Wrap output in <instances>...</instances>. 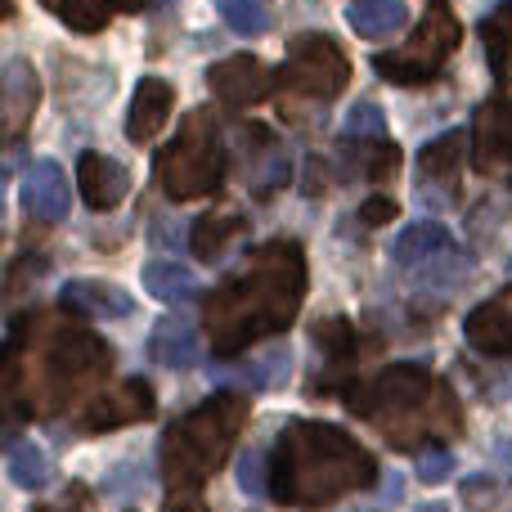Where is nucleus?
I'll return each instance as SVG.
<instances>
[{
	"label": "nucleus",
	"instance_id": "obj_1",
	"mask_svg": "<svg viewBox=\"0 0 512 512\" xmlns=\"http://www.w3.org/2000/svg\"><path fill=\"white\" fill-rule=\"evenodd\" d=\"M301 292H306V261L297 243H265L248 256L239 274L225 283L207 306L212 346L234 355L261 333H279L297 319Z\"/></svg>",
	"mask_w": 512,
	"mask_h": 512
},
{
	"label": "nucleus",
	"instance_id": "obj_2",
	"mask_svg": "<svg viewBox=\"0 0 512 512\" xmlns=\"http://www.w3.org/2000/svg\"><path fill=\"white\" fill-rule=\"evenodd\" d=\"M378 481V463L360 441L328 423H292L274 445L270 495L279 504L319 508Z\"/></svg>",
	"mask_w": 512,
	"mask_h": 512
},
{
	"label": "nucleus",
	"instance_id": "obj_3",
	"mask_svg": "<svg viewBox=\"0 0 512 512\" xmlns=\"http://www.w3.org/2000/svg\"><path fill=\"white\" fill-rule=\"evenodd\" d=\"M243 418H248V400L225 391V396L198 405L185 423L171 427L162 441V468H167L171 495H185V490L198 495V486L225 463Z\"/></svg>",
	"mask_w": 512,
	"mask_h": 512
},
{
	"label": "nucleus",
	"instance_id": "obj_4",
	"mask_svg": "<svg viewBox=\"0 0 512 512\" xmlns=\"http://www.w3.org/2000/svg\"><path fill=\"white\" fill-rule=\"evenodd\" d=\"M158 180H162V189H167V198H176V203H189V198H203V194H212V189H221L225 144H221V131H216L207 108L189 113L180 135L162 149Z\"/></svg>",
	"mask_w": 512,
	"mask_h": 512
},
{
	"label": "nucleus",
	"instance_id": "obj_5",
	"mask_svg": "<svg viewBox=\"0 0 512 512\" xmlns=\"http://www.w3.org/2000/svg\"><path fill=\"white\" fill-rule=\"evenodd\" d=\"M459 41H463V27H459V18H454V9L445 5V0H432V9H427L423 23H418V32L409 36V45H400L396 54H378L373 68L387 81H396V86H418V81L441 77V68L450 63V54L459 50Z\"/></svg>",
	"mask_w": 512,
	"mask_h": 512
},
{
	"label": "nucleus",
	"instance_id": "obj_6",
	"mask_svg": "<svg viewBox=\"0 0 512 512\" xmlns=\"http://www.w3.org/2000/svg\"><path fill=\"white\" fill-rule=\"evenodd\" d=\"M432 396H441V382H436L423 364H391V369L373 382V405L364 409V414L378 418L396 445H405L409 423H427V414H432V405H436Z\"/></svg>",
	"mask_w": 512,
	"mask_h": 512
},
{
	"label": "nucleus",
	"instance_id": "obj_7",
	"mask_svg": "<svg viewBox=\"0 0 512 512\" xmlns=\"http://www.w3.org/2000/svg\"><path fill=\"white\" fill-rule=\"evenodd\" d=\"M41 364H45L41 369L45 396L68 400V396H77V391L95 387V382L104 378L108 364H113V351H108L95 333H86V328H63L59 337H50Z\"/></svg>",
	"mask_w": 512,
	"mask_h": 512
},
{
	"label": "nucleus",
	"instance_id": "obj_8",
	"mask_svg": "<svg viewBox=\"0 0 512 512\" xmlns=\"http://www.w3.org/2000/svg\"><path fill=\"white\" fill-rule=\"evenodd\" d=\"M346 77H351V63L346 54L333 45V36L319 32H301L288 41V59H283V81L292 90L310 99H333L346 90Z\"/></svg>",
	"mask_w": 512,
	"mask_h": 512
},
{
	"label": "nucleus",
	"instance_id": "obj_9",
	"mask_svg": "<svg viewBox=\"0 0 512 512\" xmlns=\"http://www.w3.org/2000/svg\"><path fill=\"white\" fill-rule=\"evenodd\" d=\"M153 409H158L153 387H149V382H140V378H131V382H122L117 391H104V396L90 400L86 414L77 418V427H81V432H113V427L153 418Z\"/></svg>",
	"mask_w": 512,
	"mask_h": 512
},
{
	"label": "nucleus",
	"instance_id": "obj_10",
	"mask_svg": "<svg viewBox=\"0 0 512 512\" xmlns=\"http://www.w3.org/2000/svg\"><path fill=\"white\" fill-rule=\"evenodd\" d=\"M207 86L221 104L230 108H252L261 99H270L274 90V72L265 68L256 54H234V59H221L212 72H207Z\"/></svg>",
	"mask_w": 512,
	"mask_h": 512
},
{
	"label": "nucleus",
	"instance_id": "obj_11",
	"mask_svg": "<svg viewBox=\"0 0 512 512\" xmlns=\"http://www.w3.org/2000/svg\"><path fill=\"white\" fill-rule=\"evenodd\" d=\"M512 162V99L495 95L481 104L477 126H472V167L499 171Z\"/></svg>",
	"mask_w": 512,
	"mask_h": 512
},
{
	"label": "nucleus",
	"instance_id": "obj_12",
	"mask_svg": "<svg viewBox=\"0 0 512 512\" xmlns=\"http://www.w3.org/2000/svg\"><path fill=\"white\" fill-rule=\"evenodd\" d=\"M23 207L36 216V221H45V225H54V221H63L68 216V176H63V167L59 162H50V158H36L32 167L23 171Z\"/></svg>",
	"mask_w": 512,
	"mask_h": 512
},
{
	"label": "nucleus",
	"instance_id": "obj_13",
	"mask_svg": "<svg viewBox=\"0 0 512 512\" xmlns=\"http://www.w3.org/2000/svg\"><path fill=\"white\" fill-rule=\"evenodd\" d=\"M171 108H176V90L162 77H144L131 95V108H126V140L131 144L158 140V131L171 122Z\"/></svg>",
	"mask_w": 512,
	"mask_h": 512
},
{
	"label": "nucleus",
	"instance_id": "obj_14",
	"mask_svg": "<svg viewBox=\"0 0 512 512\" xmlns=\"http://www.w3.org/2000/svg\"><path fill=\"white\" fill-rule=\"evenodd\" d=\"M77 189L86 198V207L95 212H113L117 203L131 189V176H126L122 162H113L108 153H81L77 158Z\"/></svg>",
	"mask_w": 512,
	"mask_h": 512
},
{
	"label": "nucleus",
	"instance_id": "obj_15",
	"mask_svg": "<svg viewBox=\"0 0 512 512\" xmlns=\"http://www.w3.org/2000/svg\"><path fill=\"white\" fill-rule=\"evenodd\" d=\"M463 337H468V346H477L481 355H499V360L512 355V288L504 297L472 310L468 324H463Z\"/></svg>",
	"mask_w": 512,
	"mask_h": 512
},
{
	"label": "nucleus",
	"instance_id": "obj_16",
	"mask_svg": "<svg viewBox=\"0 0 512 512\" xmlns=\"http://www.w3.org/2000/svg\"><path fill=\"white\" fill-rule=\"evenodd\" d=\"M391 256H396L400 270H432L436 261H450V256H459V252H454V239H450V230H445V225L423 221V225L400 230Z\"/></svg>",
	"mask_w": 512,
	"mask_h": 512
},
{
	"label": "nucleus",
	"instance_id": "obj_17",
	"mask_svg": "<svg viewBox=\"0 0 512 512\" xmlns=\"http://www.w3.org/2000/svg\"><path fill=\"white\" fill-rule=\"evenodd\" d=\"M63 306L77 310V315H90V319H126L135 315V301L126 297L117 283H104V279H72L63 283Z\"/></svg>",
	"mask_w": 512,
	"mask_h": 512
},
{
	"label": "nucleus",
	"instance_id": "obj_18",
	"mask_svg": "<svg viewBox=\"0 0 512 512\" xmlns=\"http://www.w3.org/2000/svg\"><path fill=\"white\" fill-rule=\"evenodd\" d=\"M149 355H153V364H162V369H176V373L194 369L198 364V328L180 315L158 319L149 333Z\"/></svg>",
	"mask_w": 512,
	"mask_h": 512
},
{
	"label": "nucleus",
	"instance_id": "obj_19",
	"mask_svg": "<svg viewBox=\"0 0 512 512\" xmlns=\"http://www.w3.org/2000/svg\"><path fill=\"white\" fill-rule=\"evenodd\" d=\"M0 99H5V131L18 135L32 122L36 104H41V81L27 68V59H9L5 63V81H0Z\"/></svg>",
	"mask_w": 512,
	"mask_h": 512
},
{
	"label": "nucleus",
	"instance_id": "obj_20",
	"mask_svg": "<svg viewBox=\"0 0 512 512\" xmlns=\"http://www.w3.org/2000/svg\"><path fill=\"white\" fill-rule=\"evenodd\" d=\"M140 279H144V288L158 301H167V306H189V301H198V292H203L198 274L185 270L180 261H149Z\"/></svg>",
	"mask_w": 512,
	"mask_h": 512
},
{
	"label": "nucleus",
	"instance_id": "obj_21",
	"mask_svg": "<svg viewBox=\"0 0 512 512\" xmlns=\"http://www.w3.org/2000/svg\"><path fill=\"white\" fill-rule=\"evenodd\" d=\"M346 23L364 41H387L409 23V5H400V0H360V5L346 9Z\"/></svg>",
	"mask_w": 512,
	"mask_h": 512
},
{
	"label": "nucleus",
	"instance_id": "obj_22",
	"mask_svg": "<svg viewBox=\"0 0 512 512\" xmlns=\"http://www.w3.org/2000/svg\"><path fill=\"white\" fill-rule=\"evenodd\" d=\"M481 45H486V68L490 77L504 81L508 63H512V0H499L486 18H481Z\"/></svg>",
	"mask_w": 512,
	"mask_h": 512
},
{
	"label": "nucleus",
	"instance_id": "obj_23",
	"mask_svg": "<svg viewBox=\"0 0 512 512\" xmlns=\"http://www.w3.org/2000/svg\"><path fill=\"white\" fill-rule=\"evenodd\" d=\"M468 131H445L441 140H432L423 149V158H418V167H423L427 180H441V185H450L454 176H459L463 158H468Z\"/></svg>",
	"mask_w": 512,
	"mask_h": 512
},
{
	"label": "nucleus",
	"instance_id": "obj_24",
	"mask_svg": "<svg viewBox=\"0 0 512 512\" xmlns=\"http://www.w3.org/2000/svg\"><path fill=\"white\" fill-rule=\"evenodd\" d=\"M239 230H243V221H239L234 212H225V216H203V221H194L189 248H194L198 261H216V256L225 252V243H230Z\"/></svg>",
	"mask_w": 512,
	"mask_h": 512
},
{
	"label": "nucleus",
	"instance_id": "obj_25",
	"mask_svg": "<svg viewBox=\"0 0 512 512\" xmlns=\"http://www.w3.org/2000/svg\"><path fill=\"white\" fill-rule=\"evenodd\" d=\"M9 481L18 490H45L54 481V468H50V454L41 445H14L9 450Z\"/></svg>",
	"mask_w": 512,
	"mask_h": 512
},
{
	"label": "nucleus",
	"instance_id": "obj_26",
	"mask_svg": "<svg viewBox=\"0 0 512 512\" xmlns=\"http://www.w3.org/2000/svg\"><path fill=\"white\" fill-rule=\"evenodd\" d=\"M288 364H292L288 351H270L265 360H256L252 369H239V373H234V369H221V373H216V369H212V378H221V382L239 378V382H248V387H270V382H279L283 373H288Z\"/></svg>",
	"mask_w": 512,
	"mask_h": 512
},
{
	"label": "nucleus",
	"instance_id": "obj_27",
	"mask_svg": "<svg viewBox=\"0 0 512 512\" xmlns=\"http://www.w3.org/2000/svg\"><path fill=\"white\" fill-rule=\"evenodd\" d=\"M113 5L117 0H63L59 14L72 32H99V27L108 23V9Z\"/></svg>",
	"mask_w": 512,
	"mask_h": 512
},
{
	"label": "nucleus",
	"instance_id": "obj_28",
	"mask_svg": "<svg viewBox=\"0 0 512 512\" xmlns=\"http://www.w3.org/2000/svg\"><path fill=\"white\" fill-rule=\"evenodd\" d=\"M216 9H221L225 23L243 36H261L265 27H270V14H265L256 0H216Z\"/></svg>",
	"mask_w": 512,
	"mask_h": 512
},
{
	"label": "nucleus",
	"instance_id": "obj_29",
	"mask_svg": "<svg viewBox=\"0 0 512 512\" xmlns=\"http://www.w3.org/2000/svg\"><path fill=\"white\" fill-rule=\"evenodd\" d=\"M342 135L346 140H387V117H382V108L378 104H355L351 108V117H346V126H342Z\"/></svg>",
	"mask_w": 512,
	"mask_h": 512
},
{
	"label": "nucleus",
	"instance_id": "obj_30",
	"mask_svg": "<svg viewBox=\"0 0 512 512\" xmlns=\"http://www.w3.org/2000/svg\"><path fill=\"white\" fill-rule=\"evenodd\" d=\"M454 472V454L445 445H432V450H418V481L423 486H441Z\"/></svg>",
	"mask_w": 512,
	"mask_h": 512
},
{
	"label": "nucleus",
	"instance_id": "obj_31",
	"mask_svg": "<svg viewBox=\"0 0 512 512\" xmlns=\"http://www.w3.org/2000/svg\"><path fill=\"white\" fill-rule=\"evenodd\" d=\"M265 454L261 450H248L239 459V490L243 495H265V486H270V481H265Z\"/></svg>",
	"mask_w": 512,
	"mask_h": 512
},
{
	"label": "nucleus",
	"instance_id": "obj_32",
	"mask_svg": "<svg viewBox=\"0 0 512 512\" xmlns=\"http://www.w3.org/2000/svg\"><path fill=\"white\" fill-rule=\"evenodd\" d=\"M360 221L364 225H391L396 221V203H391V198H369V203H360Z\"/></svg>",
	"mask_w": 512,
	"mask_h": 512
},
{
	"label": "nucleus",
	"instance_id": "obj_33",
	"mask_svg": "<svg viewBox=\"0 0 512 512\" xmlns=\"http://www.w3.org/2000/svg\"><path fill=\"white\" fill-rule=\"evenodd\" d=\"M167 512H207V504L194 495V490H185V495H171L167 499Z\"/></svg>",
	"mask_w": 512,
	"mask_h": 512
},
{
	"label": "nucleus",
	"instance_id": "obj_34",
	"mask_svg": "<svg viewBox=\"0 0 512 512\" xmlns=\"http://www.w3.org/2000/svg\"><path fill=\"white\" fill-rule=\"evenodd\" d=\"M495 459L504 463V468L512 472V441H504V445H495Z\"/></svg>",
	"mask_w": 512,
	"mask_h": 512
},
{
	"label": "nucleus",
	"instance_id": "obj_35",
	"mask_svg": "<svg viewBox=\"0 0 512 512\" xmlns=\"http://www.w3.org/2000/svg\"><path fill=\"white\" fill-rule=\"evenodd\" d=\"M117 5H122V9H144L149 0H117Z\"/></svg>",
	"mask_w": 512,
	"mask_h": 512
},
{
	"label": "nucleus",
	"instance_id": "obj_36",
	"mask_svg": "<svg viewBox=\"0 0 512 512\" xmlns=\"http://www.w3.org/2000/svg\"><path fill=\"white\" fill-rule=\"evenodd\" d=\"M36 512H77V508H68V504H50V508H36Z\"/></svg>",
	"mask_w": 512,
	"mask_h": 512
},
{
	"label": "nucleus",
	"instance_id": "obj_37",
	"mask_svg": "<svg viewBox=\"0 0 512 512\" xmlns=\"http://www.w3.org/2000/svg\"><path fill=\"white\" fill-rule=\"evenodd\" d=\"M41 5H50V9H59V5H63V0H41Z\"/></svg>",
	"mask_w": 512,
	"mask_h": 512
}]
</instances>
